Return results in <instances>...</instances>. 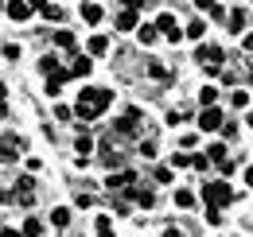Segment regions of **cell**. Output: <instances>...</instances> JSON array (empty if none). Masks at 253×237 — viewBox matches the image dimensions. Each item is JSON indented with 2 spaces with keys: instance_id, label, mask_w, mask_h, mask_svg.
I'll return each mask as SVG.
<instances>
[{
  "instance_id": "obj_1",
  "label": "cell",
  "mask_w": 253,
  "mask_h": 237,
  "mask_svg": "<svg viewBox=\"0 0 253 237\" xmlns=\"http://www.w3.org/2000/svg\"><path fill=\"white\" fill-rule=\"evenodd\" d=\"M203 202H207V206H214V210L230 206V202H234L230 183H203Z\"/></svg>"
},
{
  "instance_id": "obj_2",
  "label": "cell",
  "mask_w": 253,
  "mask_h": 237,
  "mask_svg": "<svg viewBox=\"0 0 253 237\" xmlns=\"http://www.w3.org/2000/svg\"><path fill=\"white\" fill-rule=\"evenodd\" d=\"M109 101H113V89H97V86H86L78 89V105H90V109H109Z\"/></svg>"
},
{
  "instance_id": "obj_3",
  "label": "cell",
  "mask_w": 253,
  "mask_h": 237,
  "mask_svg": "<svg viewBox=\"0 0 253 237\" xmlns=\"http://www.w3.org/2000/svg\"><path fill=\"white\" fill-rule=\"evenodd\" d=\"M24 148H28V144H24L16 132H4V136H0V163H12V159H20V152H24Z\"/></svg>"
},
{
  "instance_id": "obj_4",
  "label": "cell",
  "mask_w": 253,
  "mask_h": 237,
  "mask_svg": "<svg viewBox=\"0 0 253 237\" xmlns=\"http://www.w3.org/2000/svg\"><path fill=\"white\" fill-rule=\"evenodd\" d=\"M195 59H199L203 66H207V70H211V74H214V70L222 66V47H218V43H203Z\"/></svg>"
},
{
  "instance_id": "obj_5",
  "label": "cell",
  "mask_w": 253,
  "mask_h": 237,
  "mask_svg": "<svg viewBox=\"0 0 253 237\" xmlns=\"http://www.w3.org/2000/svg\"><path fill=\"white\" fill-rule=\"evenodd\" d=\"M156 28H160L156 35H168L171 43H179V39H183V31H179V24H175V16H171V12H164V16H160Z\"/></svg>"
},
{
  "instance_id": "obj_6",
  "label": "cell",
  "mask_w": 253,
  "mask_h": 237,
  "mask_svg": "<svg viewBox=\"0 0 253 237\" xmlns=\"http://www.w3.org/2000/svg\"><path fill=\"white\" fill-rule=\"evenodd\" d=\"M199 128H203V132H218V128H222V109L207 105V109H203V117H199Z\"/></svg>"
},
{
  "instance_id": "obj_7",
  "label": "cell",
  "mask_w": 253,
  "mask_h": 237,
  "mask_svg": "<svg viewBox=\"0 0 253 237\" xmlns=\"http://www.w3.org/2000/svg\"><path fill=\"white\" fill-rule=\"evenodd\" d=\"M12 198H16L20 206H32L35 202V179H20V187L12 191Z\"/></svg>"
},
{
  "instance_id": "obj_8",
  "label": "cell",
  "mask_w": 253,
  "mask_h": 237,
  "mask_svg": "<svg viewBox=\"0 0 253 237\" xmlns=\"http://www.w3.org/2000/svg\"><path fill=\"white\" fill-rule=\"evenodd\" d=\"M136 179H132V171H109V179H105V187L109 191H125V187H132Z\"/></svg>"
},
{
  "instance_id": "obj_9",
  "label": "cell",
  "mask_w": 253,
  "mask_h": 237,
  "mask_svg": "<svg viewBox=\"0 0 253 237\" xmlns=\"http://www.w3.org/2000/svg\"><path fill=\"white\" fill-rule=\"evenodd\" d=\"M4 12H8V16H12V20H16V24H20V20H28V16H32V8H28V0H12V4H4Z\"/></svg>"
},
{
  "instance_id": "obj_10",
  "label": "cell",
  "mask_w": 253,
  "mask_h": 237,
  "mask_svg": "<svg viewBox=\"0 0 253 237\" xmlns=\"http://www.w3.org/2000/svg\"><path fill=\"white\" fill-rule=\"evenodd\" d=\"M246 24H250V12H246V8H234V12H230V31L238 35V31H246Z\"/></svg>"
},
{
  "instance_id": "obj_11",
  "label": "cell",
  "mask_w": 253,
  "mask_h": 237,
  "mask_svg": "<svg viewBox=\"0 0 253 237\" xmlns=\"http://www.w3.org/2000/svg\"><path fill=\"white\" fill-rule=\"evenodd\" d=\"M132 28H136V12H132V8H125V12L117 16V31H132Z\"/></svg>"
},
{
  "instance_id": "obj_12",
  "label": "cell",
  "mask_w": 253,
  "mask_h": 237,
  "mask_svg": "<svg viewBox=\"0 0 253 237\" xmlns=\"http://www.w3.org/2000/svg\"><path fill=\"white\" fill-rule=\"evenodd\" d=\"M74 148H78V163H86V156L94 152V140H90V136H78V140H74Z\"/></svg>"
},
{
  "instance_id": "obj_13",
  "label": "cell",
  "mask_w": 253,
  "mask_h": 237,
  "mask_svg": "<svg viewBox=\"0 0 253 237\" xmlns=\"http://www.w3.org/2000/svg\"><path fill=\"white\" fill-rule=\"evenodd\" d=\"M82 20L86 24H101V8L97 4H82Z\"/></svg>"
},
{
  "instance_id": "obj_14",
  "label": "cell",
  "mask_w": 253,
  "mask_h": 237,
  "mask_svg": "<svg viewBox=\"0 0 253 237\" xmlns=\"http://www.w3.org/2000/svg\"><path fill=\"white\" fill-rule=\"evenodd\" d=\"M86 51H90V55H105V51H109V39H105V35H94Z\"/></svg>"
},
{
  "instance_id": "obj_15",
  "label": "cell",
  "mask_w": 253,
  "mask_h": 237,
  "mask_svg": "<svg viewBox=\"0 0 253 237\" xmlns=\"http://www.w3.org/2000/svg\"><path fill=\"white\" fill-rule=\"evenodd\" d=\"M55 47H63V51H70V47H74V31H55Z\"/></svg>"
},
{
  "instance_id": "obj_16",
  "label": "cell",
  "mask_w": 253,
  "mask_h": 237,
  "mask_svg": "<svg viewBox=\"0 0 253 237\" xmlns=\"http://www.w3.org/2000/svg\"><path fill=\"white\" fill-rule=\"evenodd\" d=\"M51 222H55V226H59V230H63V226H70V210H66V206H59V210H51Z\"/></svg>"
},
{
  "instance_id": "obj_17",
  "label": "cell",
  "mask_w": 253,
  "mask_h": 237,
  "mask_svg": "<svg viewBox=\"0 0 253 237\" xmlns=\"http://www.w3.org/2000/svg\"><path fill=\"white\" fill-rule=\"evenodd\" d=\"M39 234H43V222L28 218V222H24V234H20V237H39Z\"/></svg>"
},
{
  "instance_id": "obj_18",
  "label": "cell",
  "mask_w": 253,
  "mask_h": 237,
  "mask_svg": "<svg viewBox=\"0 0 253 237\" xmlns=\"http://www.w3.org/2000/svg\"><path fill=\"white\" fill-rule=\"evenodd\" d=\"M214 97H218V89H214V86H203V89H199V101H203V109H207V105H214Z\"/></svg>"
},
{
  "instance_id": "obj_19",
  "label": "cell",
  "mask_w": 253,
  "mask_h": 237,
  "mask_svg": "<svg viewBox=\"0 0 253 237\" xmlns=\"http://www.w3.org/2000/svg\"><path fill=\"white\" fill-rule=\"evenodd\" d=\"M183 35H191V39H203V35H207V24H203V20H195V24H187V31H183Z\"/></svg>"
},
{
  "instance_id": "obj_20",
  "label": "cell",
  "mask_w": 253,
  "mask_h": 237,
  "mask_svg": "<svg viewBox=\"0 0 253 237\" xmlns=\"http://www.w3.org/2000/svg\"><path fill=\"white\" fill-rule=\"evenodd\" d=\"M128 191H132V187H128ZM132 198H136V202H140L144 210H148L152 202H156V198H152V191H132Z\"/></svg>"
},
{
  "instance_id": "obj_21",
  "label": "cell",
  "mask_w": 253,
  "mask_h": 237,
  "mask_svg": "<svg viewBox=\"0 0 253 237\" xmlns=\"http://www.w3.org/2000/svg\"><path fill=\"white\" fill-rule=\"evenodd\" d=\"M175 206H195V195H191V191H175Z\"/></svg>"
},
{
  "instance_id": "obj_22",
  "label": "cell",
  "mask_w": 253,
  "mask_h": 237,
  "mask_svg": "<svg viewBox=\"0 0 253 237\" xmlns=\"http://www.w3.org/2000/svg\"><path fill=\"white\" fill-rule=\"evenodd\" d=\"M140 43H144V47H152V43H156V28H148V24H144V28H140Z\"/></svg>"
},
{
  "instance_id": "obj_23",
  "label": "cell",
  "mask_w": 253,
  "mask_h": 237,
  "mask_svg": "<svg viewBox=\"0 0 253 237\" xmlns=\"http://www.w3.org/2000/svg\"><path fill=\"white\" fill-rule=\"evenodd\" d=\"M74 74H78V78H86V74H90V59H82V55H78V59H74Z\"/></svg>"
},
{
  "instance_id": "obj_24",
  "label": "cell",
  "mask_w": 253,
  "mask_h": 237,
  "mask_svg": "<svg viewBox=\"0 0 253 237\" xmlns=\"http://www.w3.org/2000/svg\"><path fill=\"white\" fill-rule=\"evenodd\" d=\"M101 113L97 109H90V105H78V120H97Z\"/></svg>"
},
{
  "instance_id": "obj_25",
  "label": "cell",
  "mask_w": 253,
  "mask_h": 237,
  "mask_svg": "<svg viewBox=\"0 0 253 237\" xmlns=\"http://www.w3.org/2000/svg\"><path fill=\"white\" fill-rule=\"evenodd\" d=\"M246 105H250V93L238 89V93H234V109H246Z\"/></svg>"
},
{
  "instance_id": "obj_26",
  "label": "cell",
  "mask_w": 253,
  "mask_h": 237,
  "mask_svg": "<svg viewBox=\"0 0 253 237\" xmlns=\"http://www.w3.org/2000/svg\"><path fill=\"white\" fill-rule=\"evenodd\" d=\"M43 16H47V20H63V8H55V4H47V8H43Z\"/></svg>"
},
{
  "instance_id": "obj_27",
  "label": "cell",
  "mask_w": 253,
  "mask_h": 237,
  "mask_svg": "<svg viewBox=\"0 0 253 237\" xmlns=\"http://www.w3.org/2000/svg\"><path fill=\"white\" fill-rule=\"evenodd\" d=\"M4 59H16V62H20V47H16V43H4Z\"/></svg>"
},
{
  "instance_id": "obj_28",
  "label": "cell",
  "mask_w": 253,
  "mask_h": 237,
  "mask_svg": "<svg viewBox=\"0 0 253 237\" xmlns=\"http://www.w3.org/2000/svg\"><path fill=\"white\" fill-rule=\"evenodd\" d=\"M191 163V156H183V152H175V156H171V167H187Z\"/></svg>"
},
{
  "instance_id": "obj_29",
  "label": "cell",
  "mask_w": 253,
  "mask_h": 237,
  "mask_svg": "<svg viewBox=\"0 0 253 237\" xmlns=\"http://www.w3.org/2000/svg\"><path fill=\"white\" fill-rule=\"evenodd\" d=\"M39 70H43V74H51V70H59V59H43V62H39Z\"/></svg>"
},
{
  "instance_id": "obj_30",
  "label": "cell",
  "mask_w": 253,
  "mask_h": 237,
  "mask_svg": "<svg viewBox=\"0 0 253 237\" xmlns=\"http://www.w3.org/2000/svg\"><path fill=\"white\" fill-rule=\"evenodd\" d=\"M207 222H211V226H218V222H222V210H214V206H207Z\"/></svg>"
},
{
  "instance_id": "obj_31",
  "label": "cell",
  "mask_w": 253,
  "mask_h": 237,
  "mask_svg": "<svg viewBox=\"0 0 253 237\" xmlns=\"http://www.w3.org/2000/svg\"><path fill=\"white\" fill-rule=\"evenodd\" d=\"M207 156H211V159H222V156H226V148H222V144H214V148H207Z\"/></svg>"
},
{
  "instance_id": "obj_32",
  "label": "cell",
  "mask_w": 253,
  "mask_h": 237,
  "mask_svg": "<svg viewBox=\"0 0 253 237\" xmlns=\"http://www.w3.org/2000/svg\"><path fill=\"white\" fill-rule=\"evenodd\" d=\"M195 8H207V12H214V0H195Z\"/></svg>"
},
{
  "instance_id": "obj_33",
  "label": "cell",
  "mask_w": 253,
  "mask_h": 237,
  "mask_svg": "<svg viewBox=\"0 0 253 237\" xmlns=\"http://www.w3.org/2000/svg\"><path fill=\"white\" fill-rule=\"evenodd\" d=\"M28 8H39V12H43V8H47V0H28Z\"/></svg>"
},
{
  "instance_id": "obj_34",
  "label": "cell",
  "mask_w": 253,
  "mask_h": 237,
  "mask_svg": "<svg viewBox=\"0 0 253 237\" xmlns=\"http://www.w3.org/2000/svg\"><path fill=\"white\" fill-rule=\"evenodd\" d=\"M97 237H113V226H109V230H97Z\"/></svg>"
},
{
  "instance_id": "obj_35",
  "label": "cell",
  "mask_w": 253,
  "mask_h": 237,
  "mask_svg": "<svg viewBox=\"0 0 253 237\" xmlns=\"http://www.w3.org/2000/svg\"><path fill=\"white\" fill-rule=\"evenodd\" d=\"M0 237H20V234L16 230H0Z\"/></svg>"
},
{
  "instance_id": "obj_36",
  "label": "cell",
  "mask_w": 253,
  "mask_h": 237,
  "mask_svg": "<svg viewBox=\"0 0 253 237\" xmlns=\"http://www.w3.org/2000/svg\"><path fill=\"white\" fill-rule=\"evenodd\" d=\"M164 237H187V234H179V230H168V234H164Z\"/></svg>"
},
{
  "instance_id": "obj_37",
  "label": "cell",
  "mask_w": 253,
  "mask_h": 237,
  "mask_svg": "<svg viewBox=\"0 0 253 237\" xmlns=\"http://www.w3.org/2000/svg\"><path fill=\"white\" fill-rule=\"evenodd\" d=\"M0 12H4V0H0Z\"/></svg>"
},
{
  "instance_id": "obj_38",
  "label": "cell",
  "mask_w": 253,
  "mask_h": 237,
  "mask_svg": "<svg viewBox=\"0 0 253 237\" xmlns=\"http://www.w3.org/2000/svg\"><path fill=\"white\" fill-rule=\"evenodd\" d=\"M0 97H4V86H0Z\"/></svg>"
}]
</instances>
